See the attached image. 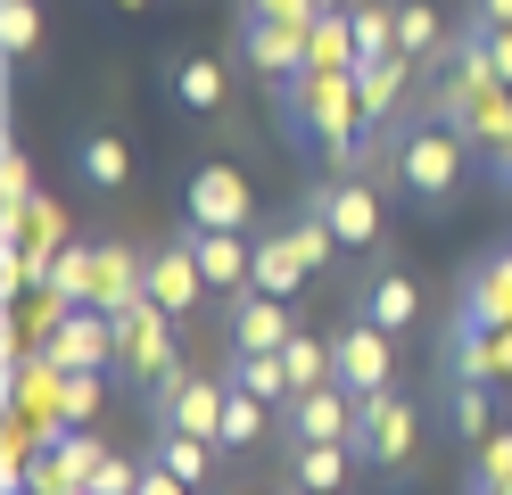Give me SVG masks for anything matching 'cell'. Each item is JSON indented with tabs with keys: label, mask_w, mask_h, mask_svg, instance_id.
Returning <instances> with one entry per match:
<instances>
[{
	"label": "cell",
	"mask_w": 512,
	"mask_h": 495,
	"mask_svg": "<svg viewBox=\"0 0 512 495\" xmlns=\"http://www.w3.org/2000/svg\"><path fill=\"white\" fill-rule=\"evenodd\" d=\"M240 17H273V25H314L323 0H240Z\"/></svg>",
	"instance_id": "836d02e7"
},
{
	"label": "cell",
	"mask_w": 512,
	"mask_h": 495,
	"mask_svg": "<svg viewBox=\"0 0 512 495\" xmlns=\"http://www.w3.org/2000/svg\"><path fill=\"white\" fill-rule=\"evenodd\" d=\"M281 363H290V388H323L331 380V339H314V330H290V347H281Z\"/></svg>",
	"instance_id": "f546056e"
},
{
	"label": "cell",
	"mask_w": 512,
	"mask_h": 495,
	"mask_svg": "<svg viewBox=\"0 0 512 495\" xmlns=\"http://www.w3.org/2000/svg\"><path fill=\"white\" fill-rule=\"evenodd\" d=\"M347 25H356V66L397 50V0H356V9H347Z\"/></svg>",
	"instance_id": "f1b7e54d"
},
{
	"label": "cell",
	"mask_w": 512,
	"mask_h": 495,
	"mask_svg": "<svg viewBox=\"0 0 512 495\" xmlns=\"http://www.w3.org/2000/svg\"><path fill=\"white\" fill-rule=\"evenodd\" d=\"M290 330H298L290 297H265V289H240L232 297V355H281Z\"/></svg>",
	"instance_id": "5bb4252c"
},
{
	"label": "cell",
	"mask_w": 512,
	"mask_h": 495,
	"mask_svg": "<svg viewBox=\"0 0 512 495\" xmlns=\"http://www.w3.org/2000/svg\"><path fill=\"white\" fill-rule=\"evenodd\" d=\"M149 297H157V306H166V314H190V306H199V297H215L182 231H174L166 248H149Z\"/></svg>",
	"instance_id": "e0dca14e"
},
{
	"label": "cell",
	"mask_w": 512,
	"mask_h": 495,
	"mask_svg": "<svg viewBox=\"0 0 512 495\" xmlns=\"http://www.w3.org/2000/svg\"><path fill=\"white\" fill-rule=\"evenodd\" d=\"M290 438H331V446H356V388H306L298 405H290Z\"/></svg>",
	"instance_id": "d6986e66"
},
{
	"label": "cell",
	"mask_w": 512,
	"mask_h": 495,
	"mask_svg": "<svg viewBox=\"0 0 512 495\" xmlns=\"http://www.w3.org/2000/svg\"><path fill=\"white\" fill-rule=\"evenodd\" d=\"M281 124H290L298 149H323L339 165L372 132L364 91H356V66H306V75H290V83H281Z\"/></svg>",
	"instance_id": "6da1fadb"
},
{
	"label": "cell",
	"mask_w": 512,
	"mask_h": 495,
	"mask_svg": "<svg viewBox=\"0 0 512 495\" xmlns=\"http://www.w3.org/2000/svg\"><path fill=\"white\" fill-rule=\"evenodd\" d=\"M273 438V405L265 396H248L240 380H232V396H223V429H215V446L223 454H248V446H265Z\"/></svg>",
	"instance_id": "cb8c5ba5"
},
{
	"label": "cell",
	"mask_w": 512,
	"mask_h": 495,
	"mask_svg": "<svg viewBox=\"0 0 512 495\" xmlns=\"http://www.w3.org/2000/svg\"><path fill=\"white\" fill-rule=\"evenodd\" d=\"M356 446H331V438H290V495H339L356 479Z\"/></svg>",
	"instance_id": "ffe728a7"
},
{
	"label": "cell",
	"mask_w": 512,
	"mask_h": 495,
	"mask_svg": "<svg viewBox=\"0 0 512 495\" xmlns=\"http://www.w3.org/2000/svg\"><path fill=\"white\" fill-rule=\"evenodd\" d=\"M182 240H190V256H199V273H207L215 297H240V289H248L256 240H240V231H207V223H182Z\"/></svg>",
	"instance_id": "9a60e30c"
},
{
	"label": "cell",
	"mask_w": 512,
	"mask_h": 495,
	"mask_svg": "<svg viewBox=\"0 0 512 495\" xmlns=\"http://www.w3.org/2000/svg\"><path fill=\"white\" fill-rule=\"evenodd\" d=\"M182 223H207V231H248L256 223V190L240 165H199L182 190Z\"/></svg>",
	"instance_id": "ba28073f"
},
{
	"label": "cell",
	"mask_w": 512,
	"mask_h": 495,
	"mask_svg": "<svg viewBox=\"0 0 512 495\" xmlns=\"http://www.w3.org/2000/svg\"><path fill=\"white\" fill-rule=\"evenodd\" d=\"M42 355L58 363V372H116V322H108L100 306H75V314L42 339Z\"/></svg>",
	"instance_id": "8fae6325"
},
{
	"label": "cell",
	"mask_w": 512,
	"mask_h": 495,
	"mask_svg": "<svg viewBox=\"0 0 512 495\" xmlns=\"http://www.w3.org/2000/svg\"><path fill=\"white\" fill-rule=\"evenodd\" d=\"M471 25V17H463ZM479 33H488V66H496V83L512 91V25H479Z\"/></svg>",
	"instance_id": "d590c367"
},
{
	"label": "cell",
	"mask_w": 512,
	"mask_h": 495,
	"mask_svg": "<svg viewBox=\"0 0 512 495\" xmlns=\"http://www.w3.org/2000/svg\"><path fill=\"white\" fill-rule=\"evenodd\" d=\"M455 132L471 149H488V157H512V91H488V99H471V108L455 116Z\"/></svg>",
	"instance_id": "d4e9b609"
},
{
	"label": "cell",
	"mask_w": 512,
	"mask_h": 495,
	"mask_svg": "<svg viewBox=\"0 0 512 495\" xmlns=\"http://www.w3.org/2000/svg\"><path fill=\"white\" fill-rule=\"evenodd\" d=\"M438 388H446V413H455V429L479 446V438L496 429V388H488V380H438Z\"/></svg>",
	"instance_id": "83f0119b"
},
{
	"label": "cell",
	"mask_w": 512,
	"mask_h": 495,
	"mask_svg": "<svg viewBox=\"0 0 512 495\" xmlns=\"http://www.w3.org/2000/svg\"><path fill=\"white\" fill-rule=\"evenodd\" d=\"M314 281V264H306V248L290 240V223L281 231H256V273H248V289H265V297H298Z\"/></svg>",
	"instance_id": "7402d4cb"
},
{
	"label": "cell",
	"mask_w": 512,
	"mask_h": 495,
	"mask_svg": "<svg viewBox=\"0 0 512 495\" xmlns=\"http://www.w3.org/2000/svg\"><path fill=\"white\" fill-rule=\"evenodd\" d=\"M331 380L339 388H356V396H380V388H397V339L389 330H372L364 314L331 339Z\"/></svg>",
	"instance_id": "52a82bcc"
},
{
	"label": "cell",
	"mask_w": 512,
	"mask_h": 495,
	"mask_svg": "<svg viewBox=\"0 0 512 495\" xmlns=\"http://www.w3.org/2000/svg\"><path fill=\"white\" fill-rule=\"evenodd\" d=\"M306 207L331 223L339 248H364V256L389 248V190H380L372 174H356V165H331V174L306 190Z\"/></svg>",
	"instance_id": "3957f363"
},
{
	"label": "cell",
	"mask_w": 512,
	"mask_h": 495,
	"mask_svg": "<svg viewBox=\"0 0 512 495\" xmlns=\"http://www.w3.org/2000/svg\"><path fill=\"white\" fill-rule=\"evenodd\" d=\"M471 487H512V429H488V438H479V471H471Z\"/></svg>",
	"instance_id": "1f68e13d"
},
{
	"label": "cell",
	"mask_w": 512,
	"mask_h": 495,
	"mask_svg": "<svg viewBox=\"0 0 512 495\" xmlns=\"http://www.w3.org/2000/svg\"><path fill=\"white\" fill-rule=\"evenodd\" d=\"M0 50H9V58H34L42 50V9H34V0H9V33H0Z\"/></svg>",
	"instance_id": "d6a6232c"
},
{
	"label": "cell",
	"mask_w": 512,
	"mask_h": 495,
	"mask_svg": "<svg viewBox=\"0 0 512 495\" xmlns=\"http://www.w3.org/2000/svg\"><path fill=\"white\" fill-rule=\"evenodd\" d=\"M438 380H488V388H504V380H512V330L455 322V330H446V363H438Z\"/></svg>",
	"instance_id": "7c38bea8"
},
{
	"label": "cell",
	"mask_w": 512,
	"mask_h": 495,
	"mask_svg": "<svg viewBox=\"0 0 512 495\" xmlns=\"http://www.w3.org/2000/svg\"><path fill=\"white\" fill-rule=\"evenodd\" d=\"M215 438H190V429H149V462H166V471L190 487V495H207V479H215Z\"/></svg>",
	"instance_id": "603a6c76"
},
{
	"label": "cell",
	"mask_w": 512,
	"mask_h": 495,
	"mask_svg": "<svg viewBox=\"0 0 512 495\" xmlns=\"http://www.w3.org/2000/svg\"><path fill=\"white\" fill-rule=\"evenodd\" d=\"M174 372H182V314H166L149 297V306H133L116 322V380L133 396H157Z\"/></svg>",
	"instance_id": "277c9868"
},
{
	"label": "cell",
	"mask_w": 512,
	"mask_h": 495,
	"mask_svg": "<svg viewBox=\"0 0 512 495\" xmlns=\"http://www.w3.org/2000/svg\"><path fill=\"white\" fill-rule=\"evenodd\" d=\"M471 157L479 149L446 116H430V108H405L389 124V182H397V198H413V207H446V198L463 190V165Z\"/></svg>",
	"instance_id": "7a4b0ae2"
},
{
	"label": "cell",
	"mask_w": 512,
	"mask_h": 495,
	"mask_svg": "<svg viewBox=\"0 0 512 495\" xmlns=\"http://www.w3.org/2000/svg\"><path fill=\"white\" fill-rule=\"evenodd\" d=\"M133 495H190V487L166 471V462H149V454H141V487H133Z\"/></svg>",
	"instance_id": "8d00e7d4"
},
{
	"label": "cell",
	"mask_w": 512,
	"mask_h": 495,
	"mask_svg": "<svg viewBox=\"0 0 512 495\" xmlns=\"http://www.w3.org/2000/svg\"><path fill=\"white\" fill-rule=\"evenodd\" d=\"M496 190H504V198H512V157H496Z\"/></svg>",
	"instance_id": "f35d334b"
},
{
	"label": "cell",
	"mask_w": 512,
	"mask_h": 495,
	"mask_svg": "<svg viewBox=\"0 0 512 495\" xmlns=\"http://www.w3.org/2000/svg\"><path fill=\"white\" fill-rule=\"evenodd\" d=\"M413 75H422V66H413L405 50H389V58H364V66H356V91H364V116H372V132H389V124L413 108V99H405V91H413Z\"/></svg>",
	"instance_id": "ac0fdd59"
},
{
	"label": "cell",
	"mask_w": 512,
	"mask_h": 495,
	"mask_svg": "<svg viewBox=\"0 0 512 495\" xmlns=\"http://www.w3.org/2000/svg\"><path fill=\"white\" fill-rule=\"evenodd\" d=\"M463 17H471V25H512V0H471Z\"/></svg>",
	"instance_id": "74e56055"
},
{
	"label": "cell",
	"mask_w": 512,
	"mask_h": 495,
	"mask_svg": "<svg viewBox=\"0 0 512 495\" xmlns=\"http://www.w3.org/2000/svg\"><path fill=\"white\" fill-rule=\"evenodd\" d=\"M91 306H100L108 322H124L133 306H149V248L100 240V289H91Z\"/></svg>",
	"instance_id": "4fadbf2b"
},
{
	"label": "cell",
	"mask_w": 512,
	"mask_h": 495,
	"mask_svg": "<svg viewBox=\"0 0 512 495\" xmlns=\"http://www.w3.org/2000/svg\"><path fill=\"white\" fill-rule=\"evenodd\" d=\"M232 50L248 58V75H265V83H290V75H306V66H314L306 25H273V17H240Z\"/></svg>",
	"instance_id": "9c48e42d"
},
{
	"label": "cell",
	"mask_w": 512,
	"mask_h": 495,
	"mask_svg": "<svg viewBox=\"0 0 512 495\" xmlns=\"http://www.w3.org/2000/svg\"><path fill=\"white\" fill-rule=\"evenodd\" d=\"M471 495H512V487H471Z\"/></svg>",
	"instance_id": "60d3db41"
},
{
	"label": "cell",
	"mask_w": 512,
	"mask_h": 495,
	"mask_svg": "<svg viewBox=\"0 0 512 495\" xmlns=\"http://www.w3.org/2000/svg\"><path fill=\"white\" fill-rule=\"evenodd\" d=\"M240 495H290V479H281V487H240Z\"/></svg>",
	"instance_id": "ab89813d"
},
{
	"label": "cell",
	"mask_w": 512,
	"mask_h": 495,
	"mask_svg": "<svg viewBox=\"0 0 512 495\" xmlns=\"http://www.w3.org/2000/svg\"><path fill=\"white\" fill-rule=\"evenodd\" d=\"M223 396H232V372H182L149 396V413H157V429H190V438H215L223 429Z\"/></svg>",
	"instance_id": "8992f818"
},
{
	"label": "cell",
	"mask_w": 512,
	"mask_h": 495,
	"mask_svg": "<svg viewBox=\"0 0 512 495\" xmlns=\"http://www.w3.org/2000/svg\"><path fill=\"white\" fill-rule=\"evenodd\" d=\"M116 9H141V0H116Z\"/></svg>",
	"instance_id": "b9f144b4"
},
{
	"label": "cell",
	"mask_w": 512,
	"mask_h": 495,
	"mask_svg": "<svg viewBox=\"0 0 512 495\" xmlns=\"http://www.w3.org/2000/svg\"><path fill=\"white\" fill-rule=\"evenodd\" d=\"M455 322H479V330H512V256H479L471 273H463V306Z\"/></svg>",
	"instance_id": "2e32d148"
},
{
	"label": "cell",
	"mask_w": 512,
	"mask_h": 495,
	"mask_svg": "<svg viewBox=\"0 0 512 495\" xmlns=\"http://www.w3.org/2000/svg\"><path fill=\"white\" fill-rule=\"evenodd\" d=\"M166 91L182 99L190 116H223V99H232V66H223V58H199V50H182V58H166Z\"/></svg>",
	"instance_id": "44dd1931"
},
{
	"label": "cell",
	"mask_w": 512,
	"mask_h": 495,
	"mask_svg": "<svg viewBox=\"0 0 512 495\" xmlns=\"http://www.w3.org/2000/svg\"><path fill=\"white\" fill-rule=\"evenodd\" d=\"M133 487H141V462H124V454H108L91 471V495H133Z\"/></svg>",
	"instance_id": "e575fe53"
},
{
	"label": "cell",
	"mask_w": 512,
	"mask_h": 495,
	"mask_svg": "<svg viewBox=\"0 0 512 495\" xmlns=\"http://www.w3.org/2000/svg\"><path fill=\"white\" fill-rule=\"evenodd\" d=\"M356 314L372 330H389V339H405V330L422 322V281H413L405 264H389V248H380V264L356 281Z\"/></svg>",
	"instance_id": "30bf717a"
},
{
	"label": "cell",
	"mask_w": 512,
	"mask_h": 495,
	"mask_svg": "<svg viewBox=\"0 0 512 495\" xmlns=\"http://www.w3.org/2000/svg\"><path fill=\"white\" fill-rule=\"evenodd\" d=\"M223 372H232L248 396H265L273 413H290V405H298V388H290V363H281V355H232Z\"/></svg>",
	"instance_id": "4316f807"
},
{
	"label": "cell",
	"mask_w": 512,
	"mask_h": 495,
	"mask_svg": "<svg viewBox=\"0 0 512 495\" xmlns=\"http://www.w3.org/2000/svg\"><path fill=\"white\" fill-rule=\"evenodd\" d=\"M413 446H422V405H413L405 388L356 396V454H364V471H405Z\"/></svg>",
	"instance_id": "5b68a950"
},
{
	"label": "cell",
	"mask_w": 512,
	"mask_h": 495,
	"mask_svg": "<svg viewBox=\"0 0 512 495\" xmlns=\"http://www.w3.org/2000/svg\"><path fill=\"white\" fill-rule=\"evenodd\" d=\"M75 174L91 190H124V182H133V149H124L116 132H83V141H75Z\"/></svg>",
	"instance_id": "484cf974"
},
{
	"label": "cell",
	"mask_w": 512,
	"mask_h": 495,
	"mask_svg": "<svg viewBox=\"0 0 512 495\" xmlns=\"http://www.w3.org/2000/svg\"><path fill=\"white\" fill-rule=\"evenodd\" d=\"M58 421H75V429L100 421V372H58Z\"/></svg>",
	"instance_id": "4dcf8cb0"
}]
</instances>
